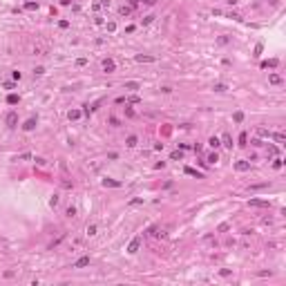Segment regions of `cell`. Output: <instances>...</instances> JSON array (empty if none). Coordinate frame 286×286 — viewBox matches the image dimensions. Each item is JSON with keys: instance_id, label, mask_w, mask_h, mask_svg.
<instances>
[{"instance_id": "cell-27", "label": "cell", "mask_w": 286, "mask_h": 286, "mask_svg": "<svg viewBox=\"0 0 286 286\" xmlns=\"http://www.w3.org/2000/svg\"><path fill=\"white\" fill-rule=\"evenodd\" d=\"M233 118L239 123V121H244V114H242V112H235V116H233Z\"/></svg>"}, {"instance_id": "cell-31", "label": "cell", "mask_w": 286, "mask_h": 286, "mask_svg": "<svg viewBox=\"0 0 286 286\" xmlns=\"http://www.w3.org/2000/svg\"><path fill=\"white\" fill-rule=\"evenodd\" d=\"M58 27H60V29H67V27H69V23H67V20H60V23H58Z\"/></svg>"}, {"instance_id": "cell-38", "label": "cell", "mask_w": 286, "mask_h": 286, "mask_svg": "<svg viewBox=\"0 0 286 286\" xmlns=\"http://www.w3.org/2000/svg\"><path fill=\"white\" fill-rule=\"evenodd\" d=\"M226 2H228V5H230V7H235V5H237V2H239V0H226Z\"/></svg>"}, {"instance_id": "cell-22", "label": "cell", "mask_w": 286, "mask_h": 286, "mask_svg": "<svg viewBox=\"0 0 286 286\" xmlns=\"http://www.w3.org/2000/svg\"><path fill=\"white\" fill-rule=\"evenodd\" d=\"M7 103H9V105H14V103H18V96H16V94H9Z\"/></svg>"}, {"instance_id": "cell-25", "label": "cell", "mask_w": 286, "mask_h": 286, "mask_svg": "<svg viewBox=\"0 0 286 286\" xmlns=\"http://www.w3.org/2000/svg\"><path fill=\"white\" fill-rule=\"evenodd\" d=\"M25 7L29 9V11H34V9H38V2H27Z\"/></svg>"}, {"instance_id": "cell-3", "label": "cell", "mask_w": 286, "mask_h": 286, "mask_svg": "<svg viewBox=\"0 0 286 286\" xmlns=\"http://www.w3.org/2000/svg\"><path fill=\"white\" fill-rule=\"evenodd\" d=\"M139 246H141V239L136 237V239H132V242H130V246H127V252H130V255H134V252L139 250Z\"/></svg>"}, {"instance_id": "cell-34", "label": "cell", "mask_w": 286, "mask_h": 286, "mask_svg": "<svg viewBox=\"0 0 286 286\" xmlns=\"http://www.w3.org/2000/svg\"><path fill=\"white\" fill-rule=\"evenodd\" d=\"M85 63H87V58H78V60H76V65H78V67H83Z\"/></svg>"}, {"instance_id": "cell-33", "label": "cell", "mask_w": 286, "mask_h": 286, "mask_svg": "<svg viewBox=\"0 0 286 286\" xmlns=\"http://www.w3.org/2000/svg\"><path fill=\"white\" fill-rule=\"evenodd\" d=\"M273 168H275V170H279V168H282V159H275V163H273Z\"/></svg>"}, {"instance_id": "cell-29", "label": "cell", "mask_w": 286, "mask_h": 286, "mask_svg": "<svg viewBox=\"0 0 286 286\" xmlns=\"http://www.w3.org/2000/svg\"><path fill=\"white\" fill-rule=\"evenodd\" d=\"M152 20H154V16H145V18H143V25H150Z\"/></svg>"}, {"instance_id": "cell-24", "label": "cell", "mask_w": 286, "mask_h": 286, "mask_svg": "<svg viewBox=\"0 0 286 286\" xmlns=\"http://www.w3.org/2000/svg\"><path fill=\"white\" fill-rule=\"evenodd\" d=\"M130 11H132V9H130V7H125V5H123V7H121V16H130Z\"/></svg>"}, {"instance_id": "cell-18", "label": "cell", "mask_w": 286, "mask_h": 286, "mask_svg": "<svg viewBox=\"0 0 286 286\" xmlns=\"http://www.w3.org/2000/svg\"><path fill=\"white\" fill-rule=\"evenodd\" d=\"M208 143H210V148H219V145H221V141H219L217 136H210V141H208Z\"/></svg>"}, {"instance_id": "cell-7", "label": "cell", "mask_w": 286, "mask_h": 286, "mask_svg": "<svg viewBox=\"0 0 286 286\" xmlns=\"http://www.w3.org/2000/svg\"><path fill=\"white\" fill-rule=\"evenodd\" d=\"M136 63H154V56H145V54H139V56H136Z\"/></svg>"}, {"instance_id": "cell-21", "label": "cell", "mask_w": 286, "mask_h": 286, "mask_svg": "<svg viewBox=\"0 0 286 286\" xmlns=\"http://www.w3.org/2000/svg\"><path fill=\"white\" fill-rule=\"evenodd\" d=\"M226 90H228V87H226L224 83H217V85H215V92H226Z\"/></svg>"}, {"instance_id": "cell-16", "label": "cell", "mask_w": 286, "mask_h": 286, "mask_svg": "<svg viewBox=\"0 0 286 286\" xmlns=\"http://www.w3.org/2000/svg\"><path fill=\"white\" fill-rule=\"evenodd\" d=\"M221 141H224V145H226V148H233V139H230V134H224V139H221Z\"/></svg>"}, {"instance_id": "cell-20", "label": "cell", "mask_w": 286, "mask_h": 286, "mask_svg": "<svg viewBox=\"0 0 286 286\" xmlns=\"http://www.w3.org/2000/svg\"><path fill=\"white\" fill-rule=\"evenodd\" d=\"M170 159H172V161H181V159H183V154L177 150V152H172V157H170Z\"/></svg>"}, {"instance_id": "cell-14", "label": "cell", "mask_w": 286, "mask_h": 286, "mask_svg": "<svg viewBox=\"0 0 286 286\" xmlns=\"http://www.w3.org/2000/svg\"><path fill=\"white\" fill-rule=\"evenodd\" d=\"M139 87H141V85L136 83V81H127L125 83V90H139Z\"/></svg>"}, {"instance_id": "cell-40", "label": "cell", "mask_w": 286, "mask_h": 286, "mask_svg": "<svg viewBox=\"0 0 286 286\" xmlns=\"http://www.w3.org/2000/svg\"><path fill=\"white\" fill-rule=\"evenodd\" d=\"M143 2H145V5H150V7H152V5L157 2V0H143Z\"/></svg>"}, {"instance_id": "cell-6", "label": "cell", "mask_w": 286, "mask_h": 286, "mask_svg": "<svg viewBox=\"0 0 286 286\" xmlns=\"http://www.w3.org/2000/svg\"><path fill=\"white\" fill-rule=\"evenodd\" d=\"M235 168L239 170V172H246V170H250V163H248V161H237Z\"/></svg>"}, {"instance_id": "cell-11", "label": "cell", "mask_w": 286, "mask_h": 286, "mask_svg": "<svg viewBox=\"0 0 286 286\" xmlns=\"http://www.w3.org/2000/svg\"><path fill=\"white\" fill-rule=\"evenodd\" d=\"M277 63H279L277 58H270V60H264V63H261V67H277Z\"/></svg>"}, {"instance_id": "cell-26", "label": "cell", "mask_w": 286, "mask_h": 286, "mask_svg": "<svg viewBox=\"0 0 286 286\" xmlns=\"http://www.w3.org/2000/svg\"><path fill=\"white\" fill-rule=\"evenodd\" d=\"M257 134H259V136H270V132H268V130H264V127H259Z\"/></svg>"}, {"instance_id": "cell-2", "label": "cell", "mask_w": 286, "mask_h": 286, "mask_svg": "<svg viewBox=\"0 0 286 286\" xmlns=\"http://www.w3.org/2000/svg\"><path fill=\"white\" fill-rule=\"evenodd\" d=\"M85 266H90V257H81L72 264V268H85Z\"/></svg>"}, {"instance_id": "cell-4", "label": "cell", "mask_w": 286, "mask_h": 286, "mask_svg": "<svg viewBox=\"0 0 286 286\" xmlns=\"http://www.w3.org/2000/svg\"><path fill=\"white\" fill-rule=\"evenodd\" d=\"M103 69L109 74V72H114V69H116V63H114L112 58H105V60H103Z\"/></svg>"}, {"instance_id": "cell-23", "label": "cell", "mask_w": 286, "mask_h": 286, "mask_svg": "<svg viewBox=\"0 0 286 286\" xmlns=\"http://www.w3.org/2000/svg\"><path fill=\"white\" fill-rule=\"evenodd\" d=\"M87 235L92 237V235H96V224H92V226H87Z\"/></svg>"}, {"instance_id": "cell-10", "label": "cell", "mask_w": 286, "mask_h": 286, "mask_svg": "<svg viewBox=\"0 0 286 286\" xmlns=\"http://www.w3.org/2000/svg\"><path fill=\"white\" fill-rule=\"evenodd\" d=\"M34 127H36V118H29L25 125H23V130H25V132H29V130H34Z\"/></svg>"}, {"instance_id": "cell-30", "label": "cell", "mask_w": 286, "mask_h": 286, "mask_svg": "<svg viewBox=\"0 0 286 286\" xmlns=\"http://www.w3.org/2000/svg\"><path fill=\"white\" fill-rule=\"evenodd\" d=\"M125 116L132 118V116H134V109H132V107H125Z\"/></svg>"}, {"instance_id": "cell-37", "label": "cell", "mask_w": 286, "mask_h": 286, "mask_svg": "<svg viewBox=\"0 0 286 286\" xmlns=\"http://www.w3.org/2000/svg\"><path fill=\"white\" fill-rule=\"evenodd\" d=\"M34 74H38V76L45 74V67H36V69H34Z\"/></svg>"}, {"instance_id": "cell-17", "label": "cell", "mask_w": 286, "mask_h": 286, "mask_svg": "<svg viewBox=\"0 0 286 286\" xmlns=\"http://www.w3.org/2000/svg\"><path fill=\"white\" fill-rule=\"evenodd\" d=\"M206 161H208V163H217V161H219V154H217V152H212V154H208V159H206Z\"/></svg>"}, {"instance_id": "cell-28", "label": "cell", "mask_w": 286, "mask_h": 286, "mask_svg": "<svg viewBox=\"0 0 286 286\" xmlns=\"http://www.w3.org/2000/svg\"><path fill=\"white\" fill-rule=\"evenodd\" d=\"M74 215H76V208H74V206H69V208H67V217H74Z\"/></svg>"}, {"instance_id": "cell-5", "label": "cell", "mask_w": 286, "mask_h": 286, "mask_svg": "<svg viewBox=\"0 0 286 286\" xmlns=\"http://www.w3.org/2000/svg\"><path fill=\"white\" fill-rule=\"evenodd\" d=\"M16 123H18V114H16V112H9V114H7V125L9 127H16Z\"/></svg>"}, {"instance_id": "cell-19", "label": "cell", "mask_w": 286, "mask_h": 286, "mask_svg": "<svg viewBox=\"0 0 286 286\" xmlns=\"http://www.w3.org/2000/svg\"><path fill=\"white\" fill-rule=\"evenodd\" d=\"M58 201H60V199H58V194H54V197L49 199V206H51V208H56V206H58Z\"/></svg>"}, {"instance_id": "cell-1", "label": "cell", "mask_w": 286, "mask_h": 286, "mask_svg": "<svg viewBox=\"0 0 286 286\" xmlns=\"http://www.w3.org/2000/svg\"><path fill=\"white\" fill-rule=\"evenodd\" d=\"M248 206H252V208H268L270 201H266V199H250Z\"/></svg>"}, {"instance_id": "cell-15", "label": "cell", "mask_w": 286, "mask_h": 286, "mask_svg": "<svg viewBox=\"0 0 286 286\" xmlns=\"http://www.w3.org/2000/svg\"><path fill=\"white\" fill-rule=\"evenodd\" d=\"M185 174H192V177L201 179V172H197V170H194V168H185Z\"/></svg>"}, {"instance_id": "cell-8", "label": "cell", "mask_w": 286, "mask_h": 286, "mask_svg": "<svg viewBox=\"0 0 286 286\" xmlns=\"http://www.w3.org/2000/svg\"><path fill=\"white\" fill-rule=\"evenodd\" d=\"M103 185H105V188H118V185H121V181H114V179H103Z\"/></svg>"}, {"instance_id": "cell-36", "label": "cell", "mask_w": 286, "mask_h": 286, "mask_svg": "<svg viewBox=\"0 0 286 286\" xmlns=\"http://www.w3.org/2000/svg\"><path fill=\"white\" fill-rule=\"evenodd\" d=\"M246 139H248L246 134H242V136H239V145H246Z\"/></svg>"}, {"instance_id": "cell-35", "label": "cell", "mask_w": 286, "mask_h": 286, "mask_svg": "<svg viewBox=\"0 0 286 286\" xmlns=\"http://www.w3.org/2000/svg\"><path fill=\"white\" fill-rule=\"evenodd\" d=\"M259 188H266V183H257V185H250V190H259Z\"/></svg>"}, {"instance_id": "cell-32", "label": "cell", "mask_w": 286, "mask_h": 286, "mask_svg": "<svg viewBox=\"0 0 286 286\" xmlns=\"http://www.w3.org/2000/svg\"><path fill=\"white\" fill-rule=\"evenodd\" d=\"M273 139H275V141H279V143H282V141H284V134H282V132H279V134H273Z\"/></svg>"}, {"instance_id": "cell-9", "label": "cell", "mask_w": 286, "mask_h": 286, "mask_svg": "<svg viewBox=\"0 0 286 286\" xmlns=\"http://www.w3.org/2000/svg\"><path fill=\"white\" fill-rule=\"evenodd\" d=\"M69 121H78V118H81V109H69Z\"/></svg>"}, {"instance_id": "cell-13", "label": "cell", "mask_w": 286, "mask_h": 286, "mask_svg": "<svg viewBox=\"0 0 286 286\" xmlns=\"http://www.w3.org/2000/svg\"><path fill=\"white\" fill-rule=\"evenodd\" d=\"M268 81H270L273 85H279V83H282V76H279V74H270V76H268Z\"/></svg>"}, {"instance_id": "cell-39", "label": "cell", "mask_w": 286, "mask_h": 286, "mask_svg": "<svg viewBox=\"0 0 286 286\" xmlns=\"http://www.w3.org/2000/svg\"><path fill=\"white\" fill-rule=\"evenodd\" d=\"M101 7H109V0H101Z\"/></svg>"}, {"instance_id": "cell-12", "label": "cell", "mask_w": 286, "mask_h": 286, "mask_svg": "<svg viewBox=\"0 0 286 286\" xmlns=\"http://www.w3.org/2000/svg\"><path fill=\"white\" fill-rule=\"evenodd\" d=\"M136 143H139V139H136V136L132 134V136H127V141H125V145H127V148H134Z\"/></svg>"}]
</instances>
